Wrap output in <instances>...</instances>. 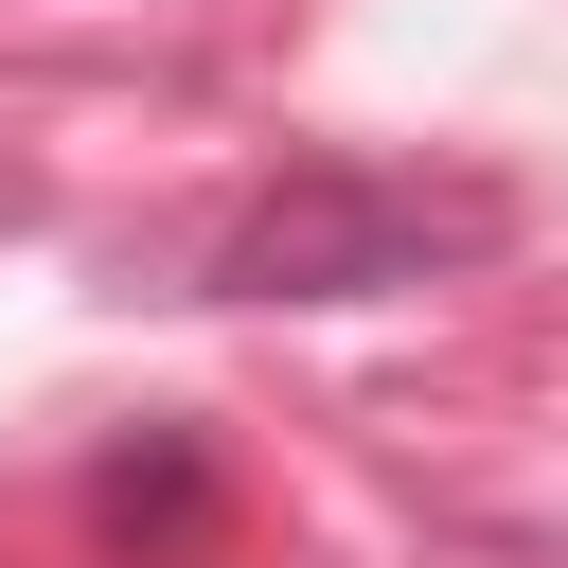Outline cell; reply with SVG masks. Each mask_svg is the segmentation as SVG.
<instances>
[{"mask_svg": "<svg viewBox=\"0 0 568 568\" xmlns=\"http://www.w3.org/2000/svg\"><path fill=\"white\" fill-rule=\"evenodd\" d=\"M515 213L479 178H390V160H302L266 178L231 231H213V302H390V284H444L479 266Z\"/></svg>", "mask_w": 568, "mask_h": 568, "instance_id": "1", "label": "cell"}, {"mask_svg": "<svg viewBox=\"0 0 568 568\" xmlns=\"http://www.w3.org/2000/svg\"><path fill=\"white\" fill-rule=\"evenodd\" d=\"M89 515H106L124 550H195V515H213V462H195V444L160 426V444H124V462L89 479Z\"/></svg>", "mask_w": 568, "mask_h": 568, "instance_id": "2", "label": "cell"}]
</instances>
